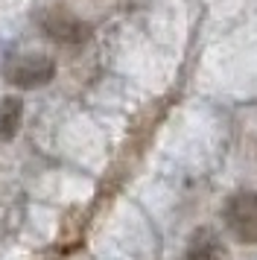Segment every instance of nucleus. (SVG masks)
I'll list each match as a JSON object with an SVG mask.
<instances>
[{"instance_id":"5","label":"nucleus","mask_w":257,"mask_h":260,"mask_svg":"<svg viewBox=\"0 0 257 260\" xmlns=\"http://www.w3.org/2000/svg\"><path fill=\"white\" fill-rule=\"evenodd\" d=\"M23 103L18 96H0V141H12L21 129Z\"/></svg>"},{"instance_id":"2","label":"nucleus","mask_w":257,"mask_h":260,"mask_svg":"<svg viewBox=\"0 0 257 260\" xmlns=\"http://www.w3.org/2000/svg\"><path fill=\"white\" fill-rule=\"evenodd\" d=\"M53 76H56V61L50 56H38V53L18 56V59H12L6 64V82L15 85V88H23V91L41 88Z\"/></svg>"},{"instance_id":"3","label":"nucleus","mask_w":257,"mask_h":260,"mask_svg":"<svg viewBox=\"0 0 257 260\" xmlns=\"http://www.w3.org/2000/svg\"><path fill=\"white\" fill-rule=\"evenodd\" d=\"M44 32L58 44H82L91 38V26L68 12H50L44 15Z\"/></svg>"},{"instance_id":"4","label":"nucleus","mask_w":257,"mask_h":260,"mask_svg":"<svg viewBox=\"0 0 257 260\" xmlns=\"http://www.w3.org/2000/svg\"><path fill=\"white\" fill-rule=\"evenodd\" d=\"M181 260H225V251H222V243L216 240V234L196 231Z\"/></svg>"},{"instance_id":"1","label":"nucleus","mask_w":257,"mask_h":260,"mask_svg":"<svg viewBox=\"0 0 257 260\" xmlns=\"http://www.w3.org/2000/svg\"><path fill=\"white\" fill-rule=\"evenodd\" d=\"M225 225L231 237L240 246H254L257 243V193L254 190H240L225 202Z\"/></svg>"}]
</instances>
